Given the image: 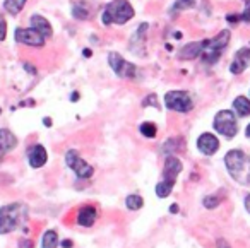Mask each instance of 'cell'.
<instances>
[{
  "instance_id": "obj_27",
  "label": "cell",
  "mask_w": 250,
  "mask_h": 248,
  "mask_svg": "<svg viewBox=\"0 0 250 248\" xmlns=\"http://www.w3.org/2000/svg\"><path fill=\"white\" fill-rule=\"evenodd\" d=\"M219 202H221V197H218V195H209L204 199V206L208 207V209H214V207H218Z\"/></svg>"
},
{
  "instance_id": "obj_5",
  "label": "cell",
  "mask_w": 250,
  "mask_h": 248,
  "mask_svg": "<svg viewBox=\"0 0 250 248\" xmlns=\"http://www.w3.org/2000/svg\"><path fill=\"white\" fill-rule=\"evenodd\" d=\"M182 171V163L175 156H168L167 161H165L163 168V182L156 185V195L160 199H165L171 193L175 183H177V176Z\"/></svg>"
},
{
  "instance_id": "obj_16",
  "label": "cell",
  "mask_w": 250,
  "mask_h": 248,
  "mask_svg": "<svg viewBox=\"0 0 250 248\" xmlns=\"http://www.w3.org/2000/svg\"><path fill=\"white\" fill-rule=\"evenodd\" d=\"M93 11H94L93 4L87 2V0H79V2H76V4L72 5V16L76 19H81V21H87V19H91Z\"/></svg>"
},
{
  "instance_id": "obj_7",
  "label": "cell",
  "mask_w": 250,
  "mask_h": 248,
  "mask_svg": "<svg viewBox=\"0 0 250 248\" xmlns=\"http://www.w3.org/2000/svg\"><path fill=\"white\" fill-rule=\"evenodd\" d=\"M165 106L171 111L188 113L194 108V101L187 91H170L165 94Z\"/></svg>"
},
{
  "instance_id": "obj_33",
  "label": "cell",
  "mask_w": 250,
  "mask_h": 248,
  "mask_svg": "<svg viewBox=\"0 0 250 248\" xmlns=\"http://www.w3.org/2000/svg\"><path fill=\"white\" fill-rule=\"evenodd\" d=\"M62 247L63 248H72V241H70V240H63L62 241Z\"/></svg>"
},
{
  "instance_id": "obj_21",
  "label": "cell",
  "mask_w": 250,
  "mask_h": 248,
  "mask_svg": "<svg viewBox=\"0 0 250 248\" xmlns=\"http://www.w3.org/2000/svg\"><path fill=\"white\" fill-rule=\"evenodd\" d=\"M26 2H28V0H5V2H4V9L9 12V14L18 16L19 12L24 9Z\"/></svg>"
},
{
  "instance_id": "obj_32",
  "label": "cell",
  "mask_w": 250,
  "mask_h": 248,
  "mask_svg": "<svg viewBox=\"0 0 250 248\" xmlns=\"http://www.w3.org/2000/svg\"><path fill=\"white\" fill-rule=\"evenodd\" d=\"M21 248H33V243H31V241H29V240H22L21 241Z\"/></svg>"
},
{
  "instance_id": "obj_8",
  "label": "cell",
  "mask_w": 250,
  "mask_h": 248,
  "mask_svg": "<svg viewBox=\"0 0 250 248\" xmlns=\"http://www.w3.org/2000/svg\"><path fill=\"white\" fill-rule=\"evenodd\" d=\"M108 63H110L115 76L122 77V79H136L137 67L134 65V63L127 62L120 53H117V52L108 53Z\"/></svg>"
},
{
  "instance_id": "obj_36",
  "label": "cell",
  "mask_w": 250,
  "mask_h": 248,
  "mask_svg": "<svg viewBox=\"0 0 250 248\" xmlns=\"http://www.w3.org/2000/svg\"><path fill=\"white\" fill-rule=\"evenodd\" d=\"M84 57H86V59H89V57H91V50H84Z\"/></svg>"
},
{
  "instance_id": "obj_30",
  "label": "cell",
  "mask_w": 250,
  "mask_h": 248,
  "mask_svg": "<svg viewBox=\"0 0 250 248\" xmlns=\"http://www.w3.org/2000/svg\"><path fill=\"white\" fill-rule=\"evenodd\" d=\"M144 104H151V106H154V108H160V104H158L156 96H154V94H151L149 98H146V100H144Z\"/></svg>"
},
{
  "instance_id": "obj_19",
  "label": "cell",
  "mask_w": 250,
  "mask_h": 248,
  "mask_svg": "<svg viewBox=\"0 0 250 248\" xmlns=\"http://www.w3.org/2000/svg\"><path fill=\"white\" fill-rule=\"evenodd\" d=\"M31 28H35L36 31H40L43 36H45V38H50V36L53 35L52 24H50V22L46 21L43 16H40V14H35L31 18Z\"/></svg>"
},
{
  "instance_id": "obj_24",
  "label": "cell",
  "mask_w": 250,
  "mask_h": 248,
  "mask_svg": "<svg viewBox=\"0 0 250 248\" xmlns=\"http://www.w3.org/2000/svg\"><path fill=\"white\" fill-rule=\"evenodd\" d=\"M199 0H177V4L171 7V14L175 12H182V11H187V9H194L197 5Z\"/></svg>"
},
{
  "instance_id": "obj_37",
  "label": "cell",
  "mask_w": 250,
  "mask_h": 248,
  "mask_svg": "<svg viewBox=\"0 0 250 248\" xmlns=\"http://www.w3.org/2000/svg\"><path fill=\"white\" fill-rule=\"evenodd\" d=\"M245 135H247V137H250V124L247 125V128H245Z\"/></svg>"
},
{
  "instance_id": "obj_14",
  "label": "cell",
  "mask_w": 250,
  "mask_h": 248,
  "mask_svg": "<svg viewBox=\"0 0 250 248\" xmlns=\"http://www.w3.org/2000/svg\"><path fill=\"white\" fill-rule=\"evenodd\" d=\"M202 50H204V40H202V41L187 43V45L182 46L180 52H178V59L180 60H194V59H197V57L202 55Z\"/></svg>"
},
{
  "instance_id": "obj_38",
  "label": "cell",
  "mask_w": 250,
  "mask_h": 248,
  "mask_svg": "<svg viewBox=\"0 0 250 248\" xmlns=\"http://www.w3.org/2000/svg\"><path fill=\"white\" fill-rule=\"evenodd\" d=\"M45 125H46V127H50V125H52V120H50L48 117L45 118Z\"/></svg>"
},
{
  "instance_id": "obj_39",
  "label": "cell",
  "mask_w": 250,
  "mask_h": 248,
  "mask_svg": "<svg viewBox=\"0 0 250 248\" xmlns=\"http://www.w3.org/2000/svg\"><path fill=\"white\" fill-rule=\"evenodd\" d=\"M77 100H79V93H74L72 94V101H77Z\"/></svg>"
},
{
  "instance_id": "obj_25",
  "label": "cell",
  "mask_w": 250,
  "mask_h": 248,
  "mask_svg": "<svg viewBox=\"0 0 250 248\" xmlns=\"http://www.w3.org/2000/svg\"><path fill=\"white\" fill-rule=\"evenodd\" d=\"M125 204H127V207H129L130 210H139L141 207L144 206V200L141 195H129L127 200H125Z\"/></svg>"
},
{
  "instance_id": "obj_18",
  "label": "cell",
  "mask_w": 250,
  "mask_h": 248,
  "mask_svg": "<svg viewBox=\"0 0 250 248\" xmlns=\"http://www.w3.org/2000/svg\"><path fill=\"white\" fill-rule=\"evenodd\" d=\"M96 216H98V212L93 206L83 207V209L79 210V214H77V224H81V226H84V227L93 226L94 221H96Z\"/></svg>"
},
{
  "instance_id": "obj_35",
  "label": "cell",
  "mask_w": 250,
  "mask_h": 248,
  "mask_svg": "<svg viewBox=\"0 0 250 248\" xmlns=\"http://www.w3.org/2000/svg\"><path fill=\"white\" fill-rule=\"evenodd\" d=\"M170 212H178V206H177V204H173V206L170 207Z\"/></svg>"
},
{
  "instance_id": "obj_23",
  "label": "cell",
  "mask_w": 250,
  "mask_h": 248,
  "mask_svg": "<svg viewBox=\"0 0 250 248\" xmlns=\"http://www.w3.org/2000/svg\"><path fill=\"white\" fill-rule=\"evenodd\" d=\"M57 243H59V234H57V231L48 229L43 234V240H42L43 248H57Z\"/></svg>"
},
{
  "instance_id": "obj_31",
  "label": "cell",
  "mask_w": 250,
  "mask_h": 248,
  "mask_svg": "<svg viewBox=\"0 0 250 248\" xmlns=\"http://www.w3.org/2000/svg\"><path fill=\"white\" fill-rule=\"evenodd\" d=\"M226 19H228V22H238V21H242V16H226Z\"/></svg>"
},
{
  "instance_id": "obj_2",
  "label": "cell",
  "mask_w": 250,
  "mask_h": 248,
  "mask_svg": "<svg viewBox=\"0 0 250 248\" xmlns=\"http://www.w3.org/2000/svg\"><path fill=\"white\" fill-rule=\"evenodd\" d=\"M28 207L24 204H9L0 207V234H7L26 221Z\"/></svg>"
},
{
  "instance_id": "obj_28",
  "label": "cell",
  "mask_w": 250,
  "mask_h": 248,
  "mask_svg": "<svg viewBox=\"0 0 250 248\" xmlns=\"http://www.w3.org/2000/svg\"><path fill=\"white\" fill-rule=\"evenodd\" d=\"M7 36V22H5L4 16L0 14V41H4Z\"/></svg>"
},
{
  "instance_id": "obj_6",
  "label": "cell",
  "mask_w": 250,
  "mask_h": 248,
  "mask_svg": "<svg viewBox=\"0 0 250 248\" xmlns=\"http://www.w3.org/2000/svg\"><path fill=\"white\" fill-rule=\"evenodd\" d=\"M212 125H214V130L218 132V134L225 135L226 139H233L238 134V124H236V117L231 110L218 111Z\"/></svg>"
},
{
  "instance_id": "obj_15",
  "label": "cell",
  "mask_w": 250,
  "mask_h": 248,
  "mask_svg": "<svg viewBox=\"0 0 250 248\" xmlns=\"http://www.w3.org/2000/svg\"><path fill=\"white\" fill-rule=\"evenodd\" d=\"M28 159H29V165H31L33 168H42V166L46 165L48 154H46V151H45L43 145L36 144V145H33V147H29Z\"/></svg>"
},
{
  "instance_id": "obj_4",
  "label": "cell",
  "mask_w": 250,
  "mask_h": 248,
  "mask_svg": "<svg viewBox=\"0 0 250 248\" xmlns=\"http://www.w3.org/2000/svg\"><path fill=\"white\" fill-rule=\"evenodd\" d=\"M231 33L228 29H223L212 40H204V50H202V62L208 65H214L219 59H221L223 50L228 46Z\"/></svg>"
},
{
  "instance_id": "obj_10",
  "label": "cell",
  "mask_w": 250,
  "mask_h": 248,
  "mask_svg": "<svg viewBox=\"0 0 250 248\" xmlns=\"http://www.w3.org/2000/svg\"><path fill=\"white\" fill-rule=\"evenodd\" d=\"M14 38L21 45L28 46H43L45 45V36L40 31H36L35 28H18L14 33Z\"/></svg>"
},
{
  "instance_id": "obj_17",
  "label": "cell",
  "mask_w": 250,
  "mask_h": 248,
  "mask_svg": "<svg viewBox=\"0 0 250 248\" xmlns=\"http://www.w3.org/2000/svg\"><path fill=\"white\" fill-rule=\"evenodd\" d=\"M18 145V139L7 128H0V154H5V152L12 151V149Z\"/></svg>"
},
{
  "instance_id": "obj_34",
  "label": "cell",
  "mask_w": 250,
  "mask_h": 248,
  "mask_svg": "<svg viewBox=\"0 0 250 248\" xmlns=\"http://www.w3.org/2000/svg\"><path fill=\"white\" fill-rule=\"evenodd\" d=\"M245 209L249 210V214H250V195H247V199H245Z\"/></svg>"
},
{
  "instance_id": "obj_3",
  "label": "cell",
  "mask_w": 250,
  "mask_h": 248,
  "mask_svg": "<svg viewBox=\"0 0 250 248\" xmlns=\"http://www.w3.org/2000/svg\"><path fill=\"white\" fill-rule=\"evenodd\" d=\"M134 7L129 0H111L110 4L104 7V12L101 16V21L104 26L111 24H125L127 21L134 18Z\"/></svg>"
},
{
  "instance_id": "obj_13",
  "label": "cell",
  "mask_w": 250,
  "mask_h": 248,
  "mask_svg": "<svg viewBox=\"0 0 250 248\" xmlns=\"http://www.w3.org/2000/svg\"><path fill=\"white\" fill-rule=\"evenodd\" d=\"M197 147L202 154L212 156L219 149V141H218V137H214L212 134H202L201 137L197 139Z\"/></svg>"
},
{
  "instance_id": "obj_11",
  "label": "cell",
  "mask_w": 250,
  "mask_h": 248,
  "mask_svg": "<svg viewBox=\"0 0 250 248\" xmlns=\"http://www.w3.org/2000/svg\"><path fill=\"white\" fill-rule=\"evenodd\" d=\"M147 29H149V24H147V22H143V24L139 26V29L134 33L132 41H130V45H129L130 52L136 53V55H139V57H146V35H147Z\"/></svg>"
},
{
  "instance_id": "obj_22",
  "label": "cell",
  "mask_w": 250,
  "mask_h": 248,
  "mask_svg": "<svg viewBox=\"0 0 250 248\" xmlns=\"http://www.w3.org/2000/svg\"><path fill=\"white\" fill-rule=\"evenodd\" d=\"M184 147H185L184 139H182V137H173L163 145V152L170 154V152H175V151H184Z\"/></svg>"
},
{
  "instance_id": "obj_1",
  "label": "cell",
  "mask_w": 250,
  "mask_h": 248,
  "mask_svg": "<svg viewBox=\"0 0 250 248\" xmlns=\"http://www.w3.org/2000/svg\"><path fill=\"white\" fill-rule=\"evenodd\" d=\"M228 173L240 185H250V158L240 149H231L225 156Z\"/></svg>"
},
{
  "instance_id": "obj_20",
  "label": "cell",
  "mask_w": 250,
  "mask_h": 248,
  "mask_svg": "<svg viewBox=\"0 0 250 248\" xmlns=\"http://www.w3.org/2000/svg\"><path fill=\"white\" fill-rule=\"evenodd\" d=\"M233 110L238 117H249L250 115V100L247 96H236L233 101Z\"/></svg>"
},
{
  "instance_id": "obj_12",
  "label": "cell",
  "mask_w": 250,
  "mask_h": 248,
  "mask_svg": "<svg viewBox=\"0 0 250 248\" xmlns=\"http://www.w3.org/2000/svg\"><path fill=\"white\" fill-rule=\"evenodd\" d=\"M250 65V46H242L238 52L233 57V62L229 65V72L235 74V76H240L243 74Z\"/></svg>"
},
{
  "instance_id": "obj_9",
  "label": "cell",
  "mask_w": 250,
  "mask_h": 248,
  "mask_svg": "<svg viewBox=\"0 0 250 248\" xmlns=\"http://www.w3.org/2000/svg\"><path fill=\"white\" fill-rule=\"evenodd\" d=\"M65 163H67V166H69V168L72 169L74 173H76L77 178H81V180L91 178V176H93V173H94L93 166L87 165V163L84 161V159L81 158L79 154H77L76 149H70V151H67Z\"/></svg>"
},
{
  "instance_id": "obj_40",
  "label": "cell",
  "mask_w": 250,
  "mask_h": 248,
  "mask_svg": "<svg viewBox=\"0 0 250 248\" xmlns=\"http://www.w3.org/2000/svg\"><path fill=\"white\" fill-rule=\"evenodd\" d=\"M221 248H228V247H226V245H225V247H221Z\"/></svg>"
},
{
  "instance_id": "obj_26",
  "label": "cell",
  "mask_w": 250,
  "mask_h": 248,
  "mask_svg": "<svg viewBox=\"0 0 250 248\" xmlns=\"http://www.w3.org/2000/svg\"><path fill=\"white\" fill-rule=\"evenodd\" d=\"M156 132H158V128H156V125H154L153 122H146V124L141 125V134H143L144 137L154 139V137H156Z\"/></svg>"
},
{
  "instance_id": "obj_29",
  "label": "cell",
  "mask_w": 250,
  "mask_h": 248,
  "mask_svg": "<svg viewBox=\"0 0 250 248\" xmlns=\"http://www.w3.org/2000/svg\"><path fill=\"white\" fill-rule=\"evenodd\" d=\"M240 16H242V21L250 24V0H245V9H243V12Z\"/></svg>"
},
{
  "instance_id": "obj_41",
  "label": "cell",
  "mask_w": 250,
  "mask_h": 248,
  "mask_svg": "<svg viewBox=\"0 0 250 248\" xmlns=\"http://www.w3.org/2000/svg\"><path fill=\"white\" fill-rule=\"evenodd\" d=\"M0 113H2V108H0Z\"/></svg>"
}]
</instances>
